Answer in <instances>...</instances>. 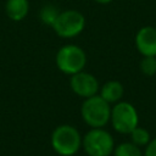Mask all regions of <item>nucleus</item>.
Returning a JSON list of instances; mask_svg holds the SVG:
<instances>
[{
    "mask_svg": "<svg viewBox=\"0 0 156 156\" xmlns=\"http://www.w3.org/2000/svg\"><path fill=\"white\" fill-rule=\"evenodd\" d=\"M51 146L61 156H73L82 147V136L78 129L69 124H61L51 133Z\"/></svg>",
    "mask_w": 156,
    "mask_h": 156,
    "instance_id": "1",
    "label": "nucleus"
},
{
    "mask_svg": "<svg viewBox=\"0 0 156 156\" xmlns=\"http://www.w3.org/2000/svg\"><path fill=\"white\" fill-rule=\"evenodd\" d=\"M111 104L105 101L100 95L87 98L80 107L83 121L90 128H104L111 117Z\"/></svg>",
    "mask_w": 156,
    "mask_h": 156,
    "instance_id": "2",
    "label": "nucleus"
},
{
    "mask_svg": "<svg viewBox=\"0 0 156 156\" xmlns=\"http://www.w3.org/2000/svg\"><path fill=\"white\" fill-rule=\"evenodd\" d=\"M82 147L88 156H110L115 149V140L104 128H91L82 138Z\"/></svg>",
    "mask_w": 156,
    "mask_h": 156,
    "instance_id": "3",
    "label": "nucleus"
},
{
    "mask_svg": "<svg viewBox=\"0 0 156 156\" xmlns=\"http://www.w3.org/2000/svg\"><path fill=\"white\" fill-rule=\"evenodd\" d=\"M55 61L57 68L62 73L72 76L84 69L87 63V54L78 45L68 44L58 49Z\"/></svg>",
    "mask_w": 156,
    "mask_h": 156,
    "instance_id": "4",
    "label": "nucleus"
},
{
    "mask_svg": "<svg viewBox=\"0 0 156 156\" xmlns=\"http://www.w3.org/2000/svg\"><path fill=\"white\" fill-rule=\"evenodd\" d=\"M110 122L116 132L129 134L139 122V116L135 107L127 101H118L111 108Z\"/></svg>",
    "mask_w": 156,
    "mask_h": 156,
    "instance_id": "5",
    "label": "nucleus"
},
{
    "mask_svg": "<svg viewBox=\"0 0 156 156\" xmlns=\"http://www.w3.org/2000/svg\"><path fill=\"white\" fill-rule=\"evenodd\" d=\"M55 33L61 38H74L79 35L85 27V18L77 10L60 11L56 21L51 26Z\"/></svg>",
    "mask_w": 156,
    "mask_h": 156,
    "instance_id": "6",
    "label": "nucleus"
},
{
    "mask_svg": "<svg viewBox=\"0 0 156 156\" xmlns=\"http://www.w3.org/2000/svg\"><path fill=\"white\" fill-rule=\"evenodd\" d=\"M69 87L76 95L84 99L96 95L100 90L99 80L96 79V77L84 71H80L71 76Z\"/></svg>",
    "mask_w": 156,
    "mask_h": 156,
    "instance_id": "7",
    "label": "nucleus"
},
{
    "mask_svg": "<svg viewBox=\"0 0 156 156\" xmlns=\"http://www.w3.org/2000/svg\"><path fill=\"white\" fill-rule=\"evenodd\" d=\"M135 46L143 56H156V28L141 27L135 35Z\"/></svg>",
    "mask_w": 156,
    "mask_h": 156,
    "instance_id": "8",
    "label": "nucleus"
},
{
    "mask_svg": "<svg viewBox=\"0 0 156 156\" xmlns=\"http://www.w3.org/2000/svg\"><path fill=\"white\" fill-rule=\"evenodd\" d=\"M124 93V88L118 80H107L100 88V96L108 104H116L121 101Z\"/></svg>",
    "mask_w": 156,
    "mask_h": 156,
    "instance_id": "9",
    "label": "nucleus"
},
{
    "mask_svg": "<svg viewBox=\"0 0 156 156\" xmlns=\"http://www.w3.org/2000/svg\"><path fill=\"white\" fill-rule=\"evenodd\" d=\"M5 11L10 20L22 21L29 12V0H7Z\"/></svg>",
    "mask_w": 156,
    "mask_h": 156,
    "instance_id": "10",
    "label": "nucleus"
},
{
    "mask_svg": "<svg viewBox=\"0 0 156 156\" xmlns=\"http://www.w3.org/2000/svg\"><path fill=\"white\" fill-rule=\"evenodd\" d=\"M113 156H143L141 149L132 141L121 143L113 149Z\"/></svg>",
    "mask_w": 156,
    "mask_h": 156,
    "instance_id": "11",
    "label": "nucleus"
},
{
    "mask_svg": "<svg viewBox=\"0 0 156 156\" xmlns=\"http://www.w3.org/2000/svg\"><path fill=\"white\" fill-rule=\"evenodd\" d=\"M129 135H130V141H132L133 144L138 145L139 147L146 146V145L149 144V141L151 140L149 130L145 129V128H143V127H139V126H136V127L129 133Z\"/></svg>",
    "mask_w": 156,
    "mask_h": 156,
    "instance_id": "12",
    "label": "nucleus"
},
{
    "mask_svg": "<svg viewBox=\"0 0 156 156\" xmlns=\"http://www.w3.org/2000/svg\"><path fill=\"white\" fill-rule=\"evenodd\" d=\"M60 11L54 6V5H44L40 11H39V17L43 23L48 24V26H52L54 22L56 21L57 16H58Z\"/></svg>",
    "mask_w": 156,
    "mask_h": 156,
    "instance_id": "13",
    "label": "nucleus"
},
{
    "mask_svg": "<svg viewBox=\"0 0 156 156\" xmlns=\"http://www.w3.org/2000/svg\"><path fill=\"white\" fill-rule=\"evenodd\" d=\"M140 71L147 77L155 76L156 74V56H143L140 61Z\"/></svg>",
    "mask_w": 156,
    "mask_h": 156,
    "instance_id": "14",
    "label": "nucleus"
},
{
    "mask_svg": "<svg viewBox=\"0 0 156 156\" xmlns=\"http://www.w3.org/2000/svg\"><path fill=\"white\" fill-rule=\"evenodd\" d=\"M143 156H156V138L150 140L149 144L145 146V151L143 152Z\"/></svg>",
    "mask_w": 156,
    "mask_h": 156,
    "instance_id": "15",
    "label": "nucleus"
},
{
    "mask_svg": "<svg viewBox=\"0 0 156 156\" xmlns=\"http://www.w3.org/2000/svg\"><path fill=\"white\" fill-rule=\"evenodd\" d=\"M94 1H96L98 4H102V5H105V4H108V2H111L112 0H94Z\"/></svg>",
    "mask_w": 156,
    "mask_h": 156,
    "instance_id": "16",
    "label": "nucleus"
}]
</instances>
